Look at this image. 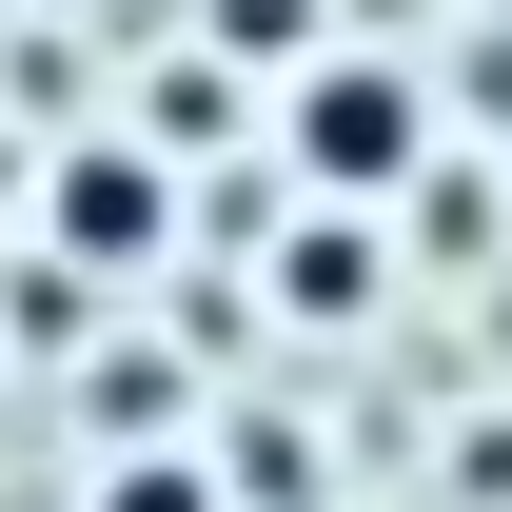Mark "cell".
<instances>
[{
	"instance_id": "cell-1",
	"label": "cell",
	"mask_w": 512,
	"mask_h": 512,
	"mask_svg": "<svg viewBox=\"0 0 512 512\" xmlns=\"http://www.w3.org/2000/svg\"><path fill=\"white\" fill-rule=\"evenodd\" d=\"M434 79L394 60V40H316V60L276 79V158H296V197H335V217H394V197L434 178Z\"/></svg>"
},
{
	"instance_id": "cell-2",
	"label": "cell",
	"mask_w": 512,
	"mask_h": 512,
	"mask_svg": "<svg viewBox=\"0 0 512 512\" xmlns=\"http://www.w3.org/2000/svg\"><path fill=\"white\" fill-rule=\"evenodd\" d=\"M40 237H60L79 276H158V256H178V158H158V138H79L60 178H40Z\"/></svg>"
},
{
	"instance_id": "cell-3",
	"label": "cell",
	"mask_w": 512,
	"mask_h": 512,
	"mask_svg": "<svg viewBox=\"0 0 512 512\" xmlns=\"http://www.w3.org/2000/svg\"><path fill=\"white\" fill-rule=\"evenodd\" d=\"M276 316H296V335H375V316H394V237L316 197V217L276 237Z\"/></svg>"
},
{
	"instance_id": "cell-4",
	"label": "cell",
	"mask_w": 512,
	"mask_h": 512,
	"mask_svg": "<svg viewBox=\"0 0 512 512\" xmlns=\"http://www.w3.org/2000/svg\"><path fill=\"white\" fill-rule=\"evenodd\" d=\"M99 512H237V473H197V453H158V434H138L119 473H99Z\"/></svg>"
},
{
	"instance_id": "cell-5",
	"label": "cell",
	"mask_w": 512,
	"mask_h": 512,
	"mask_svg": "<svg viewBox=\"0 0 512 512\" xmlns=\"http://www.w3.org/2000/svg\"><path fill=\"white\" fill-rule=\"evenodd\" d=\"M217 40H237V60H276V79H296V60H316V0H217Z\"/></svg>"
},
{
	"instance_id": "cell-6",
	"label": "cell",
	"mask_w": 512,
	"mask_h": 512,
	"mask_svg": "<svg viewBox=\"0 0 512 512\" xmlns=\"http://www.w3.org/2000/svg\"><path fill=\"white\" fill-rule=\"evenodd\" d=\"M0 197H20V158H0Z\"/></svg>"
}]
</instances>
